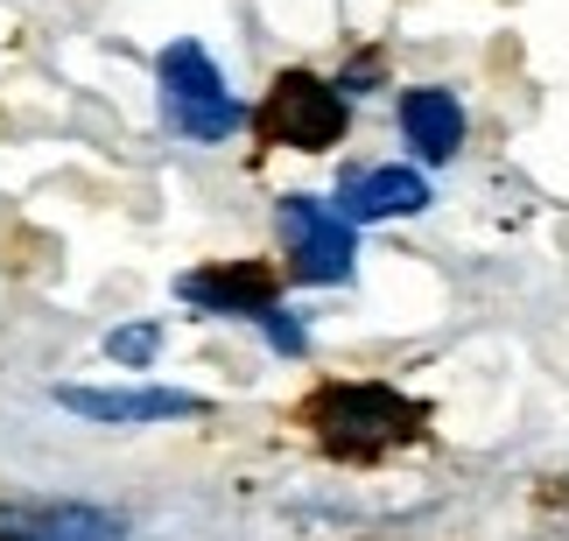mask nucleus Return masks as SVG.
<instances>
[{"instance_id": "7", "label": "nucleus", "mask_w": 569, "mask_h": 541, "mask_svg": "<svg viewBox=\"0 0 569 541\" xmlns=\"http://www.w3.org/2000/svg\"><path fill=\"white\" fill-rule=\"evenodd\" d=\"M274 289H281V274L268 261H218V268L177 274V302H190L204 317H247V323L274 302Z\"/></svg>"}, {"instance_id": "5", "label": "nucleus", "mask_w": 569, "mask_h": 541, "mask_svg": "<svg viewBox=\"0 0 569 541\" xmlns=\"http://www.w3.org/2000/svg\"><path fill=\"white\" fill-rule=\"evenodd\" d=\"M331 204L352 226H393V219L429 211L436 204V183L422 177V169H408V162H359V169H345V177H338Z\"/></svg>"}, {"instance_id": "6", "label": "nucleus", "mask_w": 569, "mask_h": 541, "mask_svg": "<svg viewBox=\"0 0 569 541\" xmlns=\"http://www.w3.org/2000/svg\"><path fill=\"white\" fill-rule=\"evenodd\" d=\"M57 408H71L99 429H148V422L204 415V394H183V387H57Z\"/></svg>"}, {"instance_id": "3", "label": "nucleus", "mask_w": 569, "mask_h": 541, "mask_svg": "<svg viewBox=\"0 0 569 541\" xmlns=\"http://www.w3.org/2000/svg\"><path fill=\"white\" fill-rule=\"evenodd\" d=\"M274 232H281V253H289V281H302V289H338V281H352L359 226L345 219L331 198H302V190L281 198Z\"/></svg>"}, {"instance_id": "11", "label": "nucleus", "mask_w": 569, "mask_h": 541, "mask_svg": "<svg viewBox=\"0 0 569 541\" xmlns=\"http://www.w3.org/2000/svg\"><path fill=\"white\" fill-rule=\"evenodd\" d=\"M253 323H260V338H268L274 359H302V352H310V331H302V317L289 310V302H268Z\"/></svg>"}, {"instance_id": "1", "label": "nucleus", "mask_w": 569, "mask_h": 541, "mask_svg": "<svg viewBox=\"0 0 569 541\" xmlns=\"http://www.w3.org/2000/svg\"><path fill=\"white\" fill-rule=\"evenodd\" d=\"M302 422H310V437L331 450V458H387V450H401L422 437V408H415L401 387L387 380H331L317 387L310 401H302Z\"/></svg>"}, {"instance_id": "4", "label": "nucleus", "mask_w": 569, "mask_h": 541, "mask_svg": "<svg viewBox=\"0 0 569 541\" xmlns=\"http://www.w3.org/2000/svg\"><path fill=\"white\" fill-rule=\"evenodd\" d=\"M253 127H260V141H274V148L317 156V148L345 141V127H352V99H345L331 78H317V71H281L268 84V99H260Z\"/></svg>"}, {"instance_id": "10", "label": "nucleus", "mask_w": 569, "mask_h": 541, "mask_svg": "<svg viewBox=\"0 0 569 541\" xmlns=\"http://www.w3.org/2000/svg\"><path fill=\"white\" fill-rule=\"evenodd\" d=\"M156 352H162V323H113L106 331V359L113 365H156Z\"/></svg>"}, {"instance_id": "8", "label": "nucleus", "mask_w": 569, "mask_h": 541, "mask_svg": "<svg viewBox=\"0 0 569 541\" xmlns=\"http://www.w3.org/2000/svg\"><path fill=\"white\" fill-rule=\"evenodd\" d=\"M393 120H401V141L415 148V162L429 169L457 162V148H465V99L443 92V84H408Z\"/></svg>"}, {"instance_id": "2", "label": "nucleus", "mask_w": 569, "mask_h": 541, "mask_svg": "<svg viewBox=\"0 0 569 541\" xmlns=\"http://www.w3.org/2000/svg\"><path fill=\"white\" fill-rule=\"evenodd\" d=\"M156 92H162V120L177 127L183 141H232L239 127H247V106H239V92L226 84V71H218V57L204 50V42H169V50L156 57Z\"/></svg>"}, {"instance_id": "9", "label": "nucleus", "mask_w": 569, "mask_h": 541, "mask_svg": "<svg viewBox=\"0 0 569 541\" xmlns=\"http://www.w3.org/2000/svg\"><path fill=\"white\" fill-rule=\"evenodd\" d=\"M8 541H127V521L106 507H84V500H50V507H21L0 521Z\"/></svg>"}, {"instance_id": "13", "label": "nucleus", "mask_w": 569, "mask_h": 541, "mask_svg": "<svg viewBox=\"0 0 569 541\" xmlns=\"http://www.w3.org/2000/svg\"><path fill=\"white\" fill-rule=\"evenodd\" d=\"M0 541H8V534H0Z\"/></svg>"}, {"instance_id": "12", "label": "nucleus", "mask_w": 569, "mask_h": 541, "mask_svg": "<svg viewBox=\"0 0 569 541\" xmlns=\"http://www.w3.org/2000/svg\"><path fill=\"white\" fill-rule=\"evenodd\" d=\"M380 71H387V63H380V50H359L352 63H345V78H331V84H338V92H345V99H352V92H359V84H380Z\"/></svg>"}]
</instances>
